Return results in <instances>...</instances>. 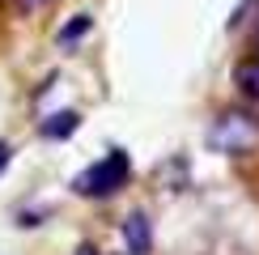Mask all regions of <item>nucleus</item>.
I'll return each mask as SVG.
<instances>
[{"mask_svg": "<svg viewBox=\"0 0 259 255\" xmlns=\"http://www.w3.org/2000/svg\"><path fill=\"white\" fill-rule=\"evenodd\" d=\"M127 175H132L127 153H123V149H111L102 162L85 166L81 175L72 179V191H77V196H90V200H102V196H115V191L127 183Z\"/></svg>", "mask_w": 259, "mask_h": 255, "instance_id": "1", "label": "nucleus"}, {"mask_svg": "<svg viewBox=\"0 0 259 255\" xmlns=\"http://www.w3.org/2000/svg\"><path fill=\"white\" fill-rule=\"evenodd\" d=\"M208 145L217 149V153H251V149L259 145V119L246 111H225L217 123H212L208 132Z\"/></svg>", "mask_w": 259, "mask_h": 255, "instance_id": "2", "label": "nucleus"}, {"mask_svg": "<svg viewBox=\"0 0 259 255\" xmlns=\"http://www.w3.org/2000/svg\"><path fill=\"white\" fill-rule=\"evenodd\" d=\"M123 242H127V255H149L153 251V226H149L145 212H127L123 217Z\"/></svg>", "mask_w": 259, "mask_h": 255, "instance_id": "3", "label": "nucleus"}, {"mask_svg": "<svg viewBox=\"0 0 259 255\" xmlns=\"http://www.w3.org/2000/svg\"><path fill=\"white\" fill-rule=\"evenodd\" d=\"M234 85H238V94H242V98L259 102V56L242 60L238 68H234Z\"/></svg>", "mask_w": 259, "mask_h": 255, "instance_id": "4", "label": "nucleus"}, {"mask_svg": "<svg viewBox=\"0 0 259 255\" xmlns=\"http://www.w3.org/2000/svg\"><path fill=\"white\" fill-rule=\"evenodd\" d=\"M81 128V115L77 111H56L42 119V136H51V141H64V136H72Z\"/></svg>", "mask_w": 259, "mask_h": 255, "instance_id": "5", "label": "nucleus"}, {"mask_svg": "<svg viewBox=\"0 0 259 255\" xmlns=\"http://www.w3.org/2000/svg\"><path fill=\"white\" fill-rule=\"evenodd\" d=\"M90 26H94V17H90V13H77L68 26L60 30V47H72L77 38H85V34H90Z\"/></svg>", "mask_w": 259, "mask_h": 255, "instance_id": "6", "label": "nucleus"}, {"mask_svg": "<svg viewBox=\"0 0 259 255\" xmlns=\"http://www.w3.org/2000/svg\"><path fill=\"white\" fill-rule=\"evenodd\" d=\"M9 157H13V149H9V141H0V170L9 166Z\"/></svg>", "mask_w": 259, "mask_h": 255, "instance_id": "7", "label": "nucleus"}, {"mask_svg": "<svg viewBox=\"0 0 259 255\" xmlns=\"http://www.w3.org/2000/svg\"><path fill=\"white\" fill-rule=\"evenodd\" d=\"M72 255H98V251H94V247H77V251H72Z\"/></svg>", "mask_w": 259, "mask_h": 255, "instance_id": "8", "label": "nucleus"}]
</instances>
